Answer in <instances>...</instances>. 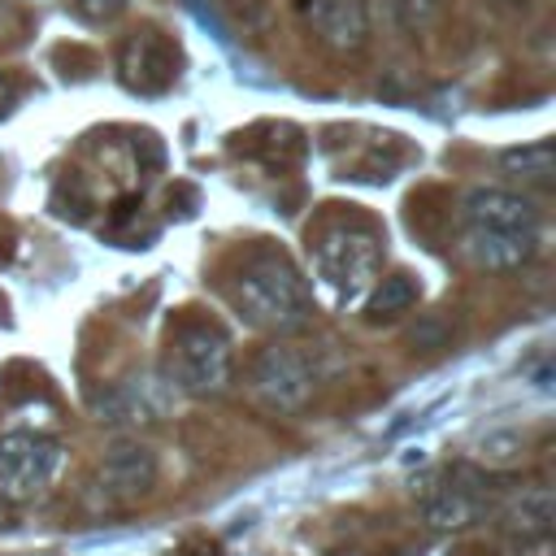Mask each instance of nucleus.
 <instances>
[{
	"label": "nucleus",
	"instance_id": "9",
	"mask_svg": "<svg viewBox=\"0 0 556 556\" xmlns=\"http://www.w3.org/2000/svg\"><path fill=\"white\" fill-rule=\"evenodd\" d=\"M460 208H465V222L482 226V230H526V235H534V226H539V204L521 191H508V187H473V191H465Z\"/></svg>",
	"mask_w": 556,
	"mask_h": 556
},
{
	"label": "nucleus",
	"instance_id": "19",
	"mask_svg": "<svg viewBox=\"0 0 556 556\" xmlns=\"http://www.w3.org/2000/svg\"><path fill=\"white\" fill-rule=\"evenodd\" d=\"M400 556H417V552H400Z\"/></svg>",
	"mask_w": 556,
	"mask_h": 556
},
{
	"label": "nucleus",
	"instance_id": "18",
	"mask_svg": "<svg viewBox=\"0 0 556 556\" xmlns=\"http://www.w3.org/2000/svg\"><path fill=\"white\" fill-rule=\"evenodd\" d=\"M17 96H22V87H17V78H9V74H0V117L17 104Z\"/></svg>",
	"mask_w": 556,
	"mask_h": 556
},
{
	"label": "nucleus",
	"instance_id": "10",
	"mask_svg": "<svg viewBox=\"0 0 556 556\" xmlns=\"http://www.w3.org/2000/svg\"><path fill=\"white\" fill-rule=\"evenodd\" d=\"M539 252V239L526 230H482L465 226L460 235V256L478 269H517Z\"/></svg>",
	"mask_w": 556,
	"mask_h": 556
},
{
	"label": "nucleus",
	"instance_id": "8",
	"mask_svg": "<svg viewBox=\"0 0 556 556\" xmlns=\"http://www.w3.org/2000/svg\"><path fill=\"white\" fill-rule=\"evenodd\" d=\"M117 78L139 96H156L178 78V48L169 43V35L143 26L117 48Z\"/></svg>",
	"mask_w": 556,
	"mask_h": 556
},
{
	"label": "nucleus",
	"instance_id": "14",
	"mask_svg": "<svg viewBox=\"0 0 556 556\" xmlns=\"http://www.w3.org/2000/svg\"><path fill=\"white\" fill-rule=\"evenodd\" d=\"M500 165H504V174H513V178H521V182H530V187H547L556 156H552V143L539 139V143H526V148H508V152L500 156Z\"/></svg>",
	"mask_w": 556,
	"mask_h": 556
},
{
	"label": "nucleus",
	"instance_id": "7",
	"mask_svg": "<svg viewBox=\"0 0 556 556\" xmlns=\"http://www.w3.org/2000/svg\"><path fill=\"white\" fill-rule=\"evenodd\" d=\"M295 17L334 56H356L369 43V0H295Z\"/></svg>",
	"mask_w": 556,
	"mask_h": 556
},
{
	"label": "nucleus",
	"instance_id": "5",
	"mask_svg": "<svg viewBox=\"0 0 556 556\" xmlns=\"http://www.w3.org/2000/svg\"><path fill=\"white\" fill-rule=\"evenodd\" d=\"M61 469V443L43 430L0 434V500L30 504L39 500Z\"/></svg>",
	"mask_w": 556,
	"mask_h": 556
},
{
	"label": "nucleus",
	"instance_id": "2",
	"mask_svg": "<svg viewBox=\"0 0 556 556\" xmlns=\"http://www.w3.org/2000/svg\"><path fill=\"white\" fill-rule=\"evenodd\" d=\"M382 269V235L365 217L326 222L313 235V274L334 304H356L369 295Z\"/></svg>",
	"mask_w": 556,
	"mask_h": 556
},
{
	"label": "nucleus",
	"instance_id": "16",
	"mask_svg": "<svg viewBox=\"0 0 556 556\" xmlns=\"http://www.w3.org/2000/svg\"><path fill=\"white\" fill-rule=\"evenodd\" d=\"M521 452H526V439L513 434V430H495V434H486V439L478 443V460H482L486 469H513V465L521 460Z\"/></svg>",
	"mask_w": 556,
	"mask_h": 556
},
{
	"label": "nucleus",
	"instance_id": "12",
	"mask_svg": "<svg viewBox=\"0 0 556 556\" xmlns=\"http://www.w3.org/2000/svg\"><path fill=\"white\" fill-rule=\"evenodd\" d=\"M478 513H482V504H478L469 491H460L456 482H452V486H439V491H426V500H421V517H426V526H434V530H460V526H469Z\"/></svg>",
	"mask_w": 556,
	"mask_h": 556
},
{
	"label": "nucleus",
	"instance_id": "11",
	"mask_svg": "<svg viewBox=\"0 0 556 556\" xmlns=\"http://www.w3.org/2000/svg\"><path fill=\"white\" fill-rule=\"evenodd\" d=\"M504 521L517 539H552V521H556V500L547 486H530L521 491L508 508H504Z\"/></svg>",
	"mask_w": 556,
	"mask_h": 556
},
{
	"label": "nucleus",
	"instance_id": "13",
	"mask_svg": "<svg viewBox=\"0 0 556 556\" xmlns=\"http://www.w3.org/2000/svg\"><path fill=\"white\" fill-rule=\"evenodd\" d=\"M413 304H417V282H413L408 274H387V278H378V282L369 287V295H365V313H369L374 321L400 317V313H408Z\"/></svg>",
	"mask_w": 556,
	"mask_h": 556
},
{
	"label": "nucleus",
	"instance_id": "4",
	"mask_svg": "<svg viewBox=\"0 0 556 556\" xmlns=\"http://www.w3.org/2000/svg\"><path fill=\"white\" fill-rule=\"evenodd\" d=\"M156 491V452L148 443H113L87 478L91 513H126Z\"/></svg>",
	"mask_w": 556,
	"mask_h": 556
},
{
	"label": "nucleus",
	"instance_id": "1",
	"mask_svg": "<svg viewBox=\"0 0 556 556\" xmlns=\"http://www.w3.org/2000/svg\"><path fill=\"white\" fill-rule=\"evenodd\" d=\"M226 295L248 326L269 334H295L313 321V291L295 261L278 248L243 252L226 282Z\"/></svg>",
	"mask_w": 556,
	"mask_h": 556
},
{
	"label": "nucleus",
	"instance_id": "6",
	"mask_svg": "<svg viewBox=\"0 0 556 556\" xmlns=\"http://www.w3.org/2000/svg\"><path fill=\"white\" fill-rule=\"evenodd\" d=\"M313 387L317 382H313L308 361L295 348H287V343L261 348L252 356V365H248V391H252V400L265 413H278V417L300 413L313 400Z\"/></svg>",
	"mask_w": 556,
	"mask_h": 556
},
{
	"label": "nucleus",
	"instance_id": "15",
	"mask_svg": "<svg viewBox=\"0 0 556 556\" xmlns=\"http://www.w3.org/2000/svg\"><path fill=\"white\" fill-rule=\"evenodd\" d=\"M447 13V0H391V22L404 35H426Z\"/></svg>",
	"mask_w": 556,
	"mask_h": 556
},
{
	"label": "nucleus",
	"instance_id": "3",
	"mask_svg": "<svg viewBox=\"0 0 556 556\" xmlns=\"http://www.w3.org/2000/svg\"><path fill=\"white\" fill-rule=\"evenodd\" d=\"M169 369H174V382L182 391L222 395L230 387V374H235L230 339L222 334V326H213L204 317H187L169 334Z\"/></svg>",
	"mask_w": 556,
	"mask_h": 556
},
{
	"label": "nucleus",
	"instance_id": "17",
	"mask_svg": "<svg viewBox=\"0 0 556 556\" xmlns=\"http://www.w3.org/2000/svg\"><path fill=\"white\" fill-rule=\"evenodd\" d=\"M126 9V0H74V13L83 22H113Z\"/></svg>",
	"mask_w": 556,
	"mask_h": 556
}]
</instances>
